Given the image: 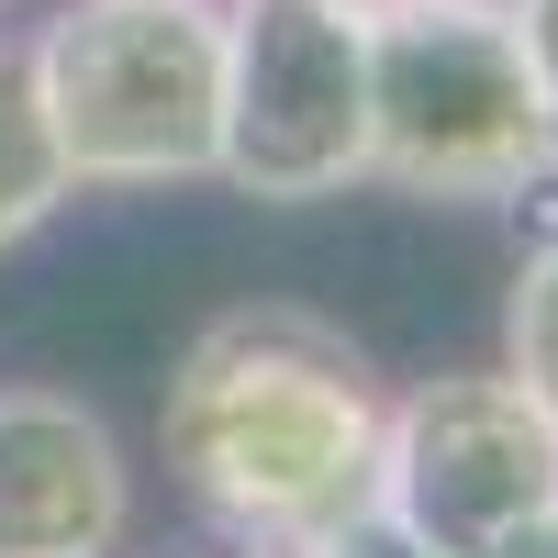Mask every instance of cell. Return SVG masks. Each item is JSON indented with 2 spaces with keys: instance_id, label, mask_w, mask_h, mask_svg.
Returning <instances> with one entry per match:
<instances>
[{
  "instance_id": "obj_1",
  "label": "cell",
  "mask_w": 558,
  "mask_h": 558,
  "mask_svg": "<svg viewBox=\"0 0 558 558\" xmlns=\"http://www.w3.org/2000/svg\"><path fill=\"white\" fill-rule=\"evenodd\" d=\"M380 413L391 391L347 324L302 302H235L179 347L157 447L223 547L302 558L380 502Z\"/></svg>"
},
{
  "instance_id": "obj_2",
  "label": "cell",
  "mask_w": 558,
  "mask_h": 558,
  "mask_svg": "<svg viewBox=\"0 0 558 558\" xmlns=\"http://www.w3.org/2000/svg\"><path fill=\"white\" fill-rule=\"evenodd\" d=\"M368 179L413 202H525L558 179L514 0H402L368 23Z\"/></svg>"
},
{
  "instance_id": "obj_3",
  "label": "cell",
  "mask_w": 558,
  "mask_h": 558,
  "mask_svg": "<svg viewBox=\"0 0 558 558\" xmlns=\"http://www.w3.org/2000/svg\"><path fill=\"white\" fill-rule=\"evenodd\" d=\"M68 191H179L223 157V0H68L23 45Z\"/></svg>"
},
{
  "instance_id": "obj_4",
  "label": "cell",
  "mask_w": 558,
  "mask_h": 558,
  "mask_svg": "<svg viewBox=\"0 0 558 558\" xmlns=\"http://www.w3.org/2000/svg\"><path fill=\"white\" fill-rule=\"evenodd\" d=\"M380 514L436 558H558V425L514 368H447L380 413Z\"/></svg>"
},
{
  "instance_id": "obj_5",
  "label": "cell",
  "mask_w": 558,
  "mask_h": 558,
  "mask_svg": "<svg viewBox=\"0 0 558 558\" xmlns=\"http://www.w3.org/2000/svg\"><path fill=\"white\" fill-rule=\"evenodd\" d=\"M223 191L336 202L368 179V23L336 0H223Z\"/></svg>"
},
{
  "instance_id": "obj_6",
  "label": "cell",
  "mask_w": 558,
  "mask_h": 558,
  "mask_svg": "<svg viewBox=\"0 0 558 558\" xmlns=\"http://www.w3.org/2000/svg\"><path fill=\"white\" fill-rule=\"evenodd\" d=\"M123 436L68 391H0V558H123Z\"/></svg>"
},
{
  "instance_id": "obj_7",
  "label": "cell",
  "mask_w": 558,
  "mask_h": 558,
  "mask_svg": "<svg viewBox=\"0 0 558 558\" xmlns=\"http://www.w3.org/2000/svg\"><path fill=\"white\" fill-rule=\"evenodd\" d=\"M78 191H68V157L57 134H45V101H34V68L23 45H0V257H12L23 235H45Z\"/></svg>"
},
{
  "instance_id": "obj_8",
  "label": "cell",
  "mask_w": 558,
  "mask_h": 558,
  "mask_svg": "<svg viewBox=\"0 0 558 558\" xmlns=\"http://www.w3.org/2000/svg\"><path fill=\"white\" fill-rule=\"evenodd\" d=\"M502 368H514V391L558 425V223H547V235H525L514 302H502Z\"/></svg>"
},
{
  "instance_id": "obj_9",
  "label": "cell",
  "mask_w": 558,
  "mask_h": 558,
  "mask_svg": "<svg viewBox=\"0 0 558 558\" xmlns=\"http://www.w3.org/2000/svg\"><path fill=\"white\" fill-rule=\"evenodd\" d=\"M302 558H436V547H425V536H413V525H391V514H380V502H368V514H347L336 536H313Z\"/></svg>"
},
{
  "instance_id": "obj_10",
  "label": "cell",
  "mask_w": 558,
  "mask_h": 558,
  "mask_svg": "<svg viewBox=\"0 0 558 558\" xmlns=\"http://www.w3.org/2000/svg\"><path fill=\"white\" fill-rule=\"evenodd\" d=\"M525 23V57H536V89H547V134H558V0H514Z\"/></svg>"
},
{
  "instance_id": "obj_11",
  "label": "cell",
  "mask_w": 558,
  "mask_h": 558,
  "mask_svg": "<svg viewBox=\"0 0 558 558\" xmlns=\"http://www.w3.org/2000/svg\"><path fill=\"white\" fill-rule=\"evenodd\" d=\"M336 12H357V23H380V12H402V0H336Z\"/></svg>"
},
{
  "instance_id": "obj_12",
  "label": "cell",
  "mask_w": 558,
  "mask_h": 558,
  "mask_svg": "<svg viewBox=\"0 0 558 558\" xmlns=\"http://www.w3.org/2000/svg\"><path fill=\"white\" fill-rule=\"evenodd\" d=\"M202 558H257V547H202Z\"/></svg>"
},
{
  "instance_id": "obj_13",
  "label": "cell",
  "mask_w": 558,
  "mask_h": 558,
  "mask_svg": "<svg viewBox=\"0 0 558 558\" xmlns=\"http://www.w3.org/2000/svg\"><path fill=\"white\" fill-rule=\"evenodd\" d=\"M0 12H12V0H0Z\"/></svg>"
}]
</instances>
